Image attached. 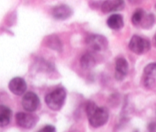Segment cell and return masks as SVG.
<instances>
[{
	"mask_svg": "<svg viewBox=\"0 0 156 132\" xmlns=\"http://www.w3.org/2000/svg\"><path fill=\"white\" fill-rule=\"evenodd\" d=\"M72 15V10L66 5H61L55 7L52 10V16L58 20H65Z\"/></svg>",
	"mask_w": 156,
	"mask_h": 132,
	"instance_id": "11",
	"label": "cell"
},
{
	"mask_svg": "<svg viewBox=\"0 0 156 132\" xmlns=\"http://www.w3.org/2000/svg\"><path fill=\"white\" fill-rule=\"evenodd\" d=\"M47 44L48 47L53 50H58V51H61L62 50V43H61V40L57 36H49L48 37Z\"/></svg>",
	"mask_w": 156,
	"mask_h": 132,
	"instance_id": "15",
	"label": "cell"
},
{
	"mask_svg": "<svg viewBox=\"0 0 156 132\" xmlns=\"http://www.w3.org/2000/svg\"><path fill=\"white\" fill-rule=\"evenodd\" d=\"M12 111L7 106L0 105V127H5L10 122Z\"/></svg>",
	"mask_w": 156,
	"mask_h": 132,
	"instance_id": "13",
	"label": "cell"
},
{
	"mask_svg": "<svg viewBox=\"0 0 156 132\" xmlns=\"http://www.w3.org/2000/svg\"><path fill=\"white\" fill-rule=\"evenodd\" d=\"M125 7L124 0H106L101 7L103 13H109L112 12L121 11Z\"/></svg>",
	"mask_w": 156,
	"mask_h": 132,
	"instance_id": "9",
	"label": "cell"
},
{
	"mask_svg": "<svg viewBox=\"0 0 156 132\" xmlns=\"http://www.w3.org/2000/svg\"><path fill=\"white\" fill-rule=\"evenodd\" d=\"M130 50L136 54L147 53L151 48V43L147 39L138 35H134L131 38L129 44Z\"/></svg>",
	"mask_w": 156,
	"mask_h": 132,
	"instance_id": "3",
	"label": "cell"
},
{
	"mask_svg": "<svg viewBox=\"0 0 156 132\" xmlns=\"http://www.w3.org/2000/svg\"><path fill=\"white\" fill-rule=\"evenodd\" d=\"M95 64V58L90 54H85L80 58V65L85 70H90V69L93 68L94 67Z\"/></svg>",
	"mask_w": 156,
	"mask_h": 132,
	"instance_id": "14",
	"label": "cell"
},
{
	"mask_svg": "<svg viewBox=\"0 0 156 132\" xmlns=\"http://www.w3.org/2000/svg\"><path fill=\"white\" fill-rule=\"evenodd\" d=\"M128 62L125 58H118L115 61V79L117 80H122L128 73Z\"/></svg>",
	"mask_w": 156,
	"mask_h": 132,
	"instance_id": "10",
	"label": "cell"
},
{
	"mask_svg": "<svg viewBox=\"0 0 156 132\" xmlns=\"http://www.w3.org/2000/svg\"><path fill=\"white\" fill-rule=\"evenodd\" d=\"M90 124L94 127L104 125L109 119V112L105 107H98L93 102H89L86 107Z\"/></svg>",
	"mask_w": 156,
	"mask_h": 132,
	"instance_id": "1",
	"label": "cell"
},
{
	"mask_svg": "<svg viewBox=\"0 0 156 132\" xmlns=\"http://www.w3.org/2000/svg\"><path fill=\"white\" fill-rule=\"evenodd\" d=\"M38 132H56V129L52 125H46L45 127L38 130Z\"/></svg>",
	"mask_w": 156,
	"mask_h": 132,
	"instance_id": "18",
	"label": "cell"
},
{
	"mask_svg": "<svg viewBox=\"0 0 156 132\" xmlns=\"http://www.w3.org/2000/svg\"><path fill=\"white\" fill-rule=\"evenodd\" d=\"M9 89L15 95L22 96L27 89L26 82L21 77H15L9 83Z\"/></svg>",
	"mask_w": 156,
	"mask_h": 132,
	"instance_id": "8",
	"label": "cell"
},
{
	"mask_svg": "<svg viewBox=\"0 0 156 132\" xmlns=\"http://www.w3.org/2000/svg\"><path fill=\"white\" fill-rule=\"evenodd\" d=\"M16 120L19 127L25 129H31L37 124L38 118L32 114L19 112L16 114Z\"/></svg>",
	"mask_w": 156,
	"mask_h": 132,
	"instance_id": "5",
	"label": "cell"
},
{
	"mask_svg": "<svg viewBox=\"0 0 156 132\" xmlns=\"http://www.w3.org/2000/svg\"><path fill=\"white\" fill-rule=\"evenodd\" d=\"M143 83L148 89H153L156 85V63L148 64L144 69Z\"/></svg>",
	"mask_w": 156,
	"mask_h": 132,
	"instance_id": "6",
	"label": "cell"
},
{
	"mask_svg": "<svg viewBox=\"0 0 156 132\" xmlns=\"http://www.w3.org/2000/svg\"><path fill=\"white\" fill-rule=\"evenodd\" d=\"M86 43L88 47L94 51H103L108 47L107 39L100 34H92L87 37Z\"/></svg>",
	"mask_w": 156,
	"mask_h": 132,
	"instance_id": "4",
	"label": "cell"
},
{
	"mask_svg": "<svg viewBox=\"0 0 156 132\" xmlns=\"http://www.w3.org/2000/svg\"><path fill=\"white\" fill-rule=\"evenodd\" d=\"M154 46L156 47V34L154 35Z\"/></svg>",
	"mask_w": 156,
	"mask_h": 132,
	"instance_id": "19",
	"label": "cell"
},
{
	"mask_svg": "<svg viewBox=\"0 0 156 132\" xmlns=\"http://www.w3.org/2000/svg\"><path fill=\"white\" fill-rule=\"evenodd\" d=\"M154 22V18L152 14H146L145 13V16H144L143 19H142V22H141L140 26L142 27L145 29H148L150 28L153 25Z\"/></svg>",
	"mask_w": 156,
	"mask_h": 132,
	"instance_id": "17",
	"label": "cell"
},
{
	"mask_svg": "<svg viewBox=\"0 0 156 132\" xmlns=\"http://www.w3.org/2000/svg\"><path fill=\"white\" fill-rule=\"evenodd\" d=\"M145 12L142 9H137L132 16V22L136 26H139L141 25L142 19L145 16Z\"/></svg>",
	"mask_w": 156,
	"mask_h": 132,
	"instance_id": "16",
	"label": "cell"
},
{
	"mask_svg": "<svg viewBox=\"0 0 156 132\" xmlns=\"http://www.w3.org/2000/svg\"><path fill=\"white\" fill-rule=\"evenodd\" d=\"M66 91L64 88H57L45 96V102L50 109L59 111L63 107L66 99Z\"/></svg>",
	"mask_w": 156,
	"mask_h": 132,
	"instance_id": "2",
	"label": "cell"
},
{
	"mask_svg": "<svg viewBox=\"0 0 156 132\" xmlns=\"http://www.w3.org/2000/svg\"><path fill=\"white\" fill-rule=\"evenodd\" d=\"M22 105L24 109L28 112H33L36 111L40 105V100L38 96L32 92H27L25 94L22 100Z\"/></svg>",
	"mask_w": 156,
	"mask_h": 132,
	"instance_id": "7",
	"label": "cell"
},
{
	"mask_svg": "<svg viewBox=\"0 0 156 132\" xmlns=\"http://www.w3.org/2000/svg\"><path fill=\"white\" fill-rule=\"evenodd\" d=\"M107 25L112 30H119L124 25L123 18L119 14L112 15L107 19Z\"/></svg>",
	"mask_w": 156,
	"mask_h": 132,
	"instance_id": "12",
	"label": "cell"
}]
</instances>
